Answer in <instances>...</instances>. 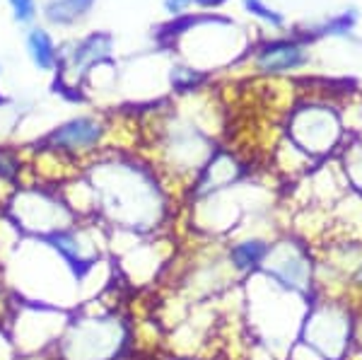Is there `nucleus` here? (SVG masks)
<instances>
[{
	"mask_svg": "<svg viewBox=\"0 0 362 360\" xmlns=\"http://www.w3.org/2000/svg\"><path fill=\"white\" fill-rule=\"evenodd\" d=\"M244 5H247V8H249L251 13H254V15L264 17V20L273 22V25H280V22H283V17H280V15H276V13H273V10H268L266 5L261 3V0H244Z\"/></svg>",
	"mask_w": 362,
	"mask_h": 360,
	"instance_id": "10",
	"label": "nucleus"
},
{
	"mask_svg": "<svg viewBox=\"0 0 362 360\" xmlns=\"http://www.w3.org/2000/svg\"><path fill=\"white\" fill-rule=\"evenodd\" d=\"M266 274L290 293H307L314 281V266L305 247L295 242H283L268 252Z\"/></svg>",
	"mask_w": 362,
	"mask_h": 360,
	"instance_id": "2",
	"label": "nucleus"
},
{
	"mask_svg": "<svg viewBox=\"0 0 362 360\" xmlns=\"http://www.w3.org/2000/svg\"><path fill=\"white\" fill-rule=\"evenodd\" d=\"M10 5H13L15 17L20 22L34 20V13H37V8H34V0H10Z\"/></svg>",
	"mask_w": 362,
	"mask_h": 360,
	"instance_id": "11",
	"label": "nucleus"
},
{
	"mask_svg": "<svg viewBox=\"0 0 362 360\" xmlns=\"http://www.w3.org/2000/svg\"><path fill=\"white\" fill-rule=\"evenodd\" d=\"M355 334L348 307L338 303H319L309 307L305 319V344L324 360H343Z\"/></svg>",
	"mask_w": 362,
	"mask_h": 360,
	"instance_id": "1",
	"label": "nucleus"
},
{
	"mask_svg": "<svg viewBox=\"0 0 362 360\" xmlns=\"http://www.w3.org/2000/svg\"><path fill=\"white\" fill-rule=\"evenodd\" d=\"M109 46H112V39L107 37V34H92V37L83 39L78 46H75L73 51V63L75 68L78 66H90V63L99 61L104 54L109 51Z\"/></svg>",
	"mask_w": 362,
	"mask_h": 360,
	"instance_id": "8",
	"label": "nucleus"
},
{
	"mask_svg": "<svg viewBox=\"0 0 362 360\" xmlns=\"http://www.w3.org/2000/svg\"><path fill=\"white\" fill-rule=\"evenodd\" d=\"M201 80H203V75L189 71V68H177V71L172 73V83L174 87H179V90H191V87H196Z\"/></svg>",
	"mask_w": 362,
	"mask_h": 360,
	"instance_id": "9",
	"label": "nucleus"
},
{
	"mask_svg": "<svg viewBox=\"0 0 362 360\" xmlns=\"http://www.w3.org/2000/svg\"><path fill=\"white\" fill-rule=\"evenodd\" d=\"M95 0H51L46 5V17L56 25H73L75 20L87 15Z\"/></svg>",
	"mask_w": 362,
	"mask_h": 360,
	"instance_id": "6",
	"label": "nucleus"
},
{
	"mask_svg": "<svg viewBox=\"0 0 362 360\" xmlns=\"http://www.w3.org/2000/svg\"><path fill=\"white\" fill-rule=\"evenodd\" d=\"M307 61L305 51L297 44L290 42H278V44H268L259 56V66L261 71L268 73H278V71H290V68H297Z\"/></svg>",
	"mask_w": 362,
	"mask_h": 360,
	"instance_id": "5",
	"label": "nucleus"
},
{
	"mask_svg": "<svg viewBox=\"0 0 362 360\" xmlns=\"http://www.w3.org/2000/svg\"><path fill=\"white\" fill-rule=\"evenodd\" d=\"M27 49H29V56H32V61L37 63L42 71H49V68H54L56 49H54V42H51V37L44 32V29H32V32L27 34Z\"/></svg>",
	"mask_w": 362,
	"mask_h": 360,
	"instance_id": "7",
	"label": "nucleus"
},
{
	"mask_svg": "<svg viewBox=\"0 0 362 360\" xmlns=\"http://www.w3.org/2000/svg\"><path fill=\"white\" fill-rule=\"evenodd\" d=\"M271 247H273L271 242L261 240V237L242 240L230 249V264L235 266L239 274H251V271L261 269V266L266 264Z\"/></svg>",
	"mask_w": 362,
	"mask_h": 360,
	"instance_id": "4",
	"label": "nucleus"
},
{
	"mask_svg": "<svg viewBox=\"0 0 362 360\" xmlns=\"http://www.w3.org/2000/svg\"><path fill=\"white\" fill-rule=\"evenodd\" d=\"M198 5H203V8H215V5L225 3V0H196Z\"/></svg>",
	"mask_w": 362,
	"mask_h": 360,
	"instance_id": "14",
	"label": "nucleus"
},
{
	"mask_svg": "<svg viewBox=\"0 0 362 360\" xmlns=\"http://www.w3.org/2000/svg\"><path fill=\"white\" fill-rule=\"evenodd\" d=\"M350 278H353L355 288H362V261H358V266L353 269V276H350Z\"/></svg>",
	"mask_w": 362,
	"mask_h": 360,
	"instance_id": "13",
	"label": "nucleus"
},
{
	"mask_svg": "<svg viewBox=\"0 0 362 360\" xmlns=\"http://www.w3.org/2000/svg\"><path fill=\"white\" fill-rule=\"evenodd\" d=\"M99 136H102V126L92 119H73L68 121L66 126H61L58 131H54L49 136V141L54 145H61V148H70V150H78V148H87V145L97 143Z\"/></svg>",
	"mask_w": 362,
	"mask_h": 360,
	"instance_id": "3",
	"label": "nucleus"
},
{
	"mask_svg": "<svg viewBox=\"0 0 362 360\" xmlns=\"http://www.w3.org/2000/svg\"><path fill=\"white\" fill-rule=\"evenodd\" d=\"M189 3H191V0H165V8L169 10V13L177 15V13H181V10H184Z\"/></svg>",
	"mask_w": 362,
	"mask_h": 360,
	"instance_id": "12",
	"label": "nucleus"
}]
</instances>
